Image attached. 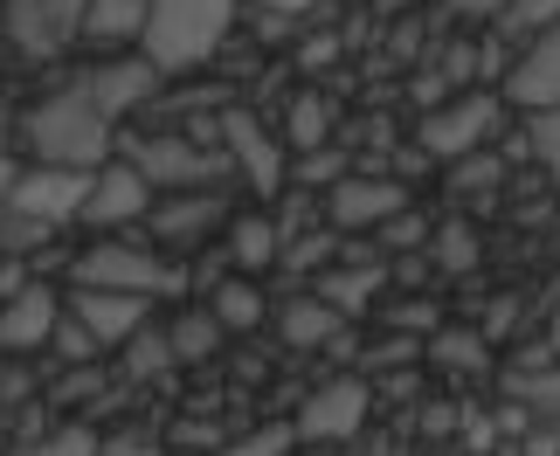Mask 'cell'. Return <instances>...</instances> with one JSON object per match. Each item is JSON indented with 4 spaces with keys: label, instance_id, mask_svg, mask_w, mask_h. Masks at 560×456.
Returning a JSON list of instances; mask_svg holds the SVG:
<instances>
[{
    "label": "cell",
    "instance_id": "cell-27",
    "mask_svg": "<svg viewBox=\"0 0 560 456\" xmlns=\"http://www.w3.org/2000/svg\"><path fill=\"white\" fill-rule=\"evenodd\" d=\"M491 187H505V152H470V160H457L450 166V194H457V201H485Z\"/></svg>",
    "mask_w": 560,
    "mask_h": 456
},
{
    "label": "cell",
    "instance_id": "cell-22",
    "mask_svg": "<svg viewBox=\"0 0 560 456\" xmlns=\"http://www.w3.org/2000/svg\"><path fill=\"white\" fill-rule=\"evenodd\" d=\"M145 35V0H83V42H139Z\"/></svg>",
    "mask_w": 560,
    "mask_h": 456
},
{
    "label": "cell",
    "instance_id": "cell-2",
    "mask_svg": "<svg viewBox=\"0 0 560 456\" xmlns=\"http://www.w3.org/2000/svg\"><path fill=\"white\" fill-rule=\"evenodd\" d=\"M229 28H235V0H145L139 56L153 62L160 77L201 70V62L229 42Z\"/></svg>",
    "mask_w": 560,
    "mask_h": 456
},
{
    "label": "cell",
    "instance_id": "cell-28",
    "mask_svg": "<svg viewBox=\"0 0 560 456\" xmlns=\"http://www.w3.org/2000/svg\"><path fill=\"white\" fill-rule=\"evenodd\" d=\"M160 374H174V346H166V332H132L125 339V381H160Z\"/></svg>",
    "mask_w": 560,
    "mask_h": 456
},
{
    "label": "cell",
    "instance_id": "cell-41",
    "mask_svg": "<svg viewBox=\"0 0 560 456\" xmlns=\"http://www.w3.org/2000/svg\"><path fill=\"white\" fill-rule=\"evenodd\" d=\"M28 395V381H21V366H0V401H21Z\"/></svg>",
    "mask_w": 560,
    "mask_h": 456
},
{
    "label": "cell",
    "instance_id": "cell-37",
    "mask_svg": "<svg viewBox=\"0 0 560 456\" xmlns=\"http://www.w3.org/2000/svg\"><path fill=\"white\" fill-rule=\"evenodd\" d=\"M256 8H264L270 21H291V28H305V14H318L326 0H256Z\"/></svg>",
    "mask_w": 560,
    "mask_h": 456
},
{
    "label": "cell",
    "instance_id": "cell-25",
    "mask_svg": "<svg viewBox=\"0 0 560 456\" xmlns=\"http://www.w3.org/2000/svg\"><path fill=\"white\" fill-rule=\"evenodd\" d=\"M553 21H560V0H505V14H499V28H491V35H499L505 49H512V42L526 49V42H540Z\"/></svg>",
    "mask_w": 560,
    "mask_h": 456
},
{
    "label": "cell",
    "instance_id": "cell-36",
    "mask_svg": "<svg viewBox=\"0 0 560 456\" xmlns=\"http://www.w3.org/2000/svg\"><path fill=\"white\" fill-rule=\"evenodd\" d=\"M49 346H56V353H62V366H91V360H97V339L83 332L77 318H56V332H49Z\"/></svg>",
    "mask_w": 560,
    "mask_h": 456
},
{
    "label": "cell",
    "instance_id": "cell-3",
    "mask_svg": "<svg viewBox=\"0 0 560 456\" xmlns=\"http://www.w3.org/2000/svg\"><path fill=\"white\" fill-rule=\"evenodd\" d=\"M118 160H132L153 194H214L222 180H235L222 145L180 139V132H125L118 139Z\"/></svg>",
    "mask_w": 560,
    "mask_h": 456
},
{
    "label": "cell",
    "instance_id": "cell-33",
    "mask_svg": "<svg viewBox=\"0 0 560 456\" xmlns=\"http://www.w3.org/2000/svg\"><path fill=\"white\" fill-rule=\"evenodd\" d=\"M291 422H264V429H249V436H235V443H222L214 456H291Z\"/></svg>",
    "mask_w": 560,
    "mask_h": 456
},
{
    "label": "cell",
    "instance_id": "cell-39",
    "mask_svg": "<svg viewBox=\"0 0 560 456\" xmlns=\"http://www.w3.org/2000/svg\"><path fill=\"white\" fill-rule=\"evenodd\" d=\"M450 14H464V21H499L505 14V0H443Z\"/></svg>",
    "mask_w": 560,
    "mask_h": 456
},
{
    "label": "cell",
    "instance_id": "cell-30",
    "mask_svg": "<svg viewBox=\"0 0 560 456\" xmlns=\"http://www.w3.org/2000/svg\"><path fill=\"white\" fill-rule=\"evenodd\" d=\"M332 264H339V235H332V229L291 235L284 256H277V270H332Z\"/></svg>",
    "mask_w": 560,
    "mask_h": 456
},
{
    "label": "cell",
    "instance_id": "cell-23",
    "mask_svg": "<svg viewBox=\"0 0 560 456\" xmlns=\"http://www.w3.org/2000/svg\"><path fill=\"white\" fill-rule=\"evenodd\" d=\"M485 332H464V325H443V332L422 339V360H436L443 374H485Z\"/></svg>",
    "mask_w": 560,
    "mask_h": 456
},
{
    "label": "cell",
    "instance_id": "cell-24",
    "mask_svg": "<svg viewBox=\"0 0 560 456\" xmlns=\"http://www.w3.org/2000/svg\"><path fill=\"white\" fill-rule=\"evenodd\" d=\"M222 325H214V312L201 304V312H180L174 325H166V346H174V366H187V360H214L222 353Z\"/></svg>",
    "mask_w": 560,
    "mask_h": 456
},
{
    "label": "cell",
    "instance_id": "cell-29",
    "mask_svg": "<svg viewBox=\"0 0 560 456\" xmlns=\"http://www.w3.org/2000/svg\"><path fill=\"white\" fill-rule=\"evenodd\" d=\"M291 173H298V180H305L312 194H326V187H339V180L353 173V160H347V145L332 139V145H318V152H298Z\"/></svg>",
    "mask_w": 560,
    "mask_h": 456
},
{
    "label": "cell",
    "instance_id": "cell-31",
    "mask_svg": "<svg viewBox=\"0 0 560 456\" xmlns=\"http://www.w3.org/2000/svg\"><path fill=\"white\" fill-rule=\"evenodd\" d=\"M387 332H401V339H429V332H443V312L429 297H401V304H387Z\"/></svg>",
    "mask_w": 560,
    "mask_h": 456
},
{
    "label": "cell",
    "instance_id": "cell-12",
    "mask_svg": "<svg viewBox=\"0 0 560 456\" xmlns=\"http://www.w3.org/2000/svg\"><path fill=\"white\" fill-rule=\"evenodd\" d=\"M153 201H160V194L145 187V173H139L132 160H112V166H97V173H91V201H83V222L104 229V235H118V229L145 222V214H153Z\"/></svg>",
    "mask_w": 560,
    "mask_h": 456
},
{
    "label": "cell",
    "instance_id": "cell-9",
    "mask_svg": "<svg viewBox=\"0 0 560 456\" xmlns=\"http://www.w3.org/2000/svg\"><path fill=\"white\" fill-rule=\"evenodd\" d=\"M0 42L21 49L28 62H49L70 42H83V0H8L0 8Z\"/></svg>",
    "mask_w": 560,
    "mask_h": 456
},
{
    "label": "cell",
    "instance_id": "cell-13",
    "mask_svg": "<svg viewBox=\"0 0 560 456\" xmlns=\"http://www.w3.org/2000/svg\"><path fill=\"white\" fill-rule=\"evenodd\" d=\"M499 97H505V104H520L526 118L560 112V21H553L540 42H526V49L512 56V70H505V83H499Z\"/></svg>",
    "mask_w": 560,
    "mask_h": 456
},
{
    "label": "cell",
    "instance_id": "cell-38",
    "mask_svg": "<svg viewBox=\"0 0 560 456\" xmlns=\"http://www.w3.org/2000/svg\"><path fill=\"white\" fill-rule=\"evenodd\" d=\"M97 456H160V449H153V436H132V429H125V436L97 443Z\"/></svg>",
    "mask_w": 560,
    "mask_h": 456
},
{
    "label": "cell",
    "instance_id": "cell-14",
    "mask_svg": "<svg viewBox=\"0 0 560 456\" xmlns=\"http://www.w3.org/2000/svg\"><path fill=\"white\" fill-rule=\"evenodd\" d=\"M70 318L91 332L97 346H125L132 332H145V318H153V297H125V291H83L70 284Z\"/></svg>",
    "mask_w": 560,
    "mask_h": 456
},
{
    "label": "cell",
    "instance_id": "cell-11",
    "mask_svg": "<svg viewBox=\"0 0 560 456\" xmlns=\"http://www.w3.org/2000/svg\"><path fill=\"white\" fill-rule=\"evenodd\" d=\"M70 91H83L104 118L118 125V118L145 112V104H160V70L145 56H118V62H91V70H77Z\"/></svg>",
    "mask_w": 560,
    "mask_h": 456
},
{
    "label": "cell",
    "instance_id": "cell-32",
    "mask_svg": "<svg viewBox=\"0 0 560 456\" xmlns=\"http://www.w3.org/2000/svg\"><path fill=\"white\" fill-rule=\"evenodd\" d=\"M526 152H533V160H540V173H547V180L560 187V112H540V118H526Z\"/></svg>",
    "mask_w": 560,
    "mask_h": 456
},
{
    "label": "cell",
    "instance_id": "cell-40",
    "mask_svg": "<svg viewBox=\"0 0 560 456\" xmlns=\"http://www.w3.org/2000/svg\"><path fill=\"white\" fill-rule=\"evenodd\" d=\"M339 56V35H312L305 42V70H318V62H332Z\"/></svg>",
    "mask_w": 560,
    "mask_h": 456
},
{
    "label": "cell",
    "instance_id": "cell-43",
    "mask_svg": "<svg viewBox=\"0 0 560 456\" xmlns=\"http://www.w3.org/2000/svg\"><path fill=\"white\" fill-rule=\"evenodd\" d=\"M547 353H560V312H553V325H547Z\"/></svg>",
    "mask_w": 560,
    "mask_h": 456
},
{
    "label": "cell",
    "instance_id": "cell-18",
    "mask_svg": "<svg viewBox=\"0 0 560 456\" xmlns=\"http://www.w3.org/2000/svg\"><path fill=\"white\" fill-rule=\"evenodd\" d=\"M277 325H284V346H339V332H347V318H339L318 291L284 297L277 304Z\"/></svg>",
    "mask_w": 560,
    "mask_h": 456
},
{
    "label": "cell",
    "instance_id": "cell-17",
    "mask_svg": "<svg viewBox=\"0 0 560 456\" xmlns=\"http://www.w3.org/2000/svg\"><path fill=\"white\" fill-rule=\"evenodd\" d=\"M339 132V104L326 91H298L284 104V125H277V139H284V152L298 160V152H318V145H332Z\"/></svg>",
    "mask_w": 560,
    "mask_h": 456
},
{
    "label": "cell",
    "instance_id": "cell-34",
    "mask_svg": "<svg viewBox=\"0 0 560 456\" xmlns=\"http://www.w3.org/2000/svg\"><path fill=\"white\" fill-rule=\"evenodd\" d=\"M14 456H97V436L83 422H70V429H56V436H42V443L14 449Z\"/></svg>",
    "mask_w": 560,
    "mask_h": 456
},
{
    "label": "cell",
    "instance_id": "cell-5",
    "mask_svg": "<svg viewBox=\"0 0 560 456\" xmlns=\"http://www.w3.org/2000/svg\"><path fill=\"white\" fill-rule=\"evenodd\" d=\"M214 145L229 152V173L243 180L249 194H284V173H291V152L277 139V125H264L249 112V104H222V118H214Z\"/></svg>",
    "mask_w": 560,
    "mask_h": 456
},
{
    "label": "cell",
    "instance_id": "cell-4",
    "mask_svg": "<svg viewBox=\"0 0 560 456\" xmlns=\"http://www.w3.org/2000/svg\"><path fill=\"white\" fill-rule=\"evenodd\" d=\"M70 284H83V291H125V297H180L187 277H180V264H166L160 249L125 243V235H97L91 249H77Z\"/></svg>",
    "mask_w": 560,
    "mask_h": 456
},
{
    "label": "cell",
    "instance_id": "cell-15",
    "mask_svg": "<svg viewBox=\"0 0 560 456\" xmlns=\"http://www.w3.org/2000/svg\"><path fill=\"white\" fill-rule=\"evenodd\" d=\"M145 229H153L160 243L187 249V243H201V235L229 229V201H222V194H160L153 214H145Z\"/></svg>",
    "mask_w": 560,
    "mask_h": 456
},
{
    "label": "cell",
    "instance_id": "cell-20",
    "mask_svg": "<svg viewBox=\"0 0 560 456\" xmlns=\"http://www.w3.org/2000/svg\"><path fill=\"white\" fill-rule=\"evenodd\" d=\"M381 284H387V264H332L326 277H318V297H326L339 318H353V312L374 304Z\"/></svg>",
    "mask_w": 560,
    "mask_h": 456
},
{
    "label": "cell",
    "instance_id": "cell-16",
    "mask_svg": "<svg viewBox=\"0 0 560 456\" xmlns=\"http://www.w3.org/2000/svg\"><path fill=\"white\" fill-rule=\"evenodd\" d=\"M56 318H62V297L49 284H21L0 304V346H8V353H35V346H49Z\"/></svg>",
    "mask_w": 560,
    "mask_h": 456
},
{
    "label": "cell",
    "instance_id": "cell-19",
    "mask_svg": "<svg viewBox=\"0 0 560 456\" xmlns=\"http://www.w3.org/2000/svg\"><path fill=\"white\" fill-rule=\"evenodd\" d=\"M229 270H243V277H256V270H270L277 256H284V235H277V214H235L229 222Z\"/></svg>",
    "mask_w": 560,
    "mask_h": 456
},
{
    "label": "cell",
    "instance_id": "cell-21",
    "mask_svg": "<svg viewBox=\"0 0 560 456\" xmlns=\"http://www.w3.org/2000/svg\"><path fill=\"white\" fill-rule=\"evenodd\" d=\"M208 312H214V325L222 332H256V325L270 318V297L249 284V277H222V284L208 291Z\"/></svg>",
    "mask_w": 560,
    "mask_h": 456
},
{
    "label": "cell",
    "instance_id": "cell-7",
    "mask_svg": "<svg viewBox=\"0 0 560 456\" xmlns=\"http://www.w3.org/2000/svg\"><path fill=\"white\" fill-rule=\"evenodd\" d=\"M401 208H416V194H408L395 173H368V166H353L339 187L318 194V214H326L332 235H374L381 222H395Z\"/></svg>",
    "mask_w": 560,
    "mask_h": 456
},
{
    "label": "cell",
    "instance_id": "cell-1",
    "mask_svg": "<svg viewBox=\"0 0 560 456\" xmlns=\"http://www.w3.org/2000/svg\"><path fill=\"white\" fill-rule=\"evenodd\" d=\"M21 145L35 152V166H70V173H97L118 160V125L97 112L83 91H49L21 118Z\"/></svg>",
    "mask_w": 560,
    "mask_h": 456
},
{
    "label": "cell",
    "instance_id": "cell-8",
    "mask_svg": "<svg viewBox=\"0 0 560 456\" xmlns=\"http://www.w3.org/2000/svg\"><path fill=\"white\" fill-rule=\"evenodd\" d=\"M83 201H91V173H70V166H28L8 180V201L0 214H21L35 229H62V222H83Z\"/></svg>",
    "mask_w": 560,
    "mask_h": 456
},
{
    "label": "cell",
    "instance_id": "cell-42",
    "mask_svg": "<svg viewBox=\"0 0 560 456\" xmlns=\"http://www.w3.org/2000/svg\"><path fill=\"white\" fill-rule=\"evenodd\" d=\"M8 180H14V166H8V152H0V201H8Z\"/></svg>",
    "mask_w": 560,
    "mask_h": 456
},
{
    "label": "cell",
    "instance_id": "cell-35",
    "mask_svg": "<svg viewBox=\"0 0 560 456\" xmlns=\"http://www.w3.org/2000/svg\"><path fill=\"white\" fill-rule=\"evenodd\" d=\"M429 229H436V222H422L416 208H401L395 222H381L374 235H381V249H429Z\"/></svg>",
    "mask_w": 560,
    "mask_h": 456
},
{
    "label": "cell",
    "instance_id": "cell-6",
    "mask_svg": "<svg viewBox=\"0 0 560 456\" xmlns=\"http://www.w3.org/2000/svg\"><path fill=\"white\" fill-rule=\"evenodd\" d=\"M499 125H505V97L499 91H464V97L436 104V112H422L416 145L429 152V160L457 166V160H470V152H485L491 139H499Z\"/></svg>",
    "mask_w": 560,
    "mask_h": 456
},
{
    "label": "cell",
    "instance_id": "cell-10",
    "mask_svg": "<svg viewBox=\"0 0 560 456\" xmlns=\"http://www.w3.org/2000/svg\"><path fill=\"white\" fill-rule=\"evenodd\" d=\"M368 408H374V387L360 381V374H339V381L312 387V395L298 401L291 436H298V443H353L360 422H368Z\"/></svg>",
    "mask_w": 560,
    "mask_h": 456
},
{
    "label": "cell",
    "instance_id": "cell-26",
    "mask_svg": "<svg viewBox=\"0 0 560 456\" xmlns=\"http://www.w3.org/2000/svg\"><path fill=\"white\" fill-rule=\"evenodd\" d=\"M429 264L450 270V277H470V270H478V229H470V222L429 229Z\"/></svg>",
    "mask_w": 560,
    "mask_h": 456
}]
</instances>
